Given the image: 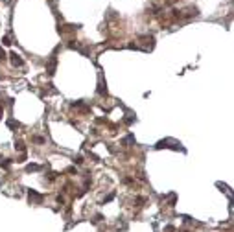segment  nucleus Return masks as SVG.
I'll list each match as a JSON object with an SVG mask.
<instances>
[{
    "instance_id": "f257e3e1",
    "label": "nucleus",
    "mask_w": 234,
    "mask_h": 232,
    "mask_svg": "<svg viewBox=\"0 0 234 232\" xmlns=\"http://www.w3.org/2000/svg\"><path fill=\"white\" fill-rule=\"evenodd\" d=\"M11 61H13V64L15 66H22V59H20V55H17V54H11Z\"/></svg>"
},
{
    "instance_id": "f03ea898",
    "label": "nucleus",
    "mask_w": 234,
    "mask_h": 232,
    "mask_svg": "<svg viewBox=\"0 0 234 232\" xmlns=\"http://www.w3.org/2000/svg\"><path fill=\"white\" fill-rule=\"evenodd\" d=\"M0 111H2V109H0Z\"/></svg>"
}]
</instances>
